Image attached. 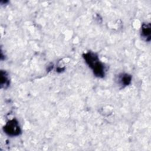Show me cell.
<instances>
[{
  "instance_id": "1",
  "label": "cell",
  "mask_w": 151,
  "mask_h": 151,
  "mask_svg": "<svg viewBox=\"0 0 151 151\" xmlns=\"http://www.w3.org/2000/svg\"><path fill=\"white\" fill-rule=\"evenodd\" d=\"M83 57L96 77L102 78L104 76L105 67L100 61L96 54L91 51H88L83 54Z\"/></svg>"
},
{
  "instance_id": "2",
  "label": "cell",
  "mask_w": 151,
  "mask_h": 151,
  "mask_svg": "<svg viewBox=\"0 0 151 151\" xmlns=\"http://www.w3.org/2000/svg\"><path fill=\"white\" fill-rule=\"evenodd\" d=\"M4 132L10 136H17L20 134L21 130L18 122L14 119L9 120L3 127Z\"/></svg>"
},
{
  "instance_id": "3",
  "label": "cell",
  "mask_w": 151,
  "mask_h": 151,
  "mask_svg": "<svg viewBox=\"0 0 151 151\" xmlns=\"http://www.w3.org/2000/svg\"><path fill=\"white\" fill-rule=\"evenodd\" d=\"M151 27L150 23H143L141 27V36L146 41L150 40Z\"/></svg>"
},
{
  "instance_id": "4",
  "label": "cell",
  "mask_w": 151,
  "mask_h": 151,
  "mask_svg": "<svg viewBox=\"0 0 151 151\" xmlns=\"http://www.w3.org/2000/svg\"><path fill=\"white\" fill-rule=\"evenodd\" d=\"M132 80V76L128 74L122 73L118 76V84L121 85L123 87L128 86Z\"/></svg>"
},
{
  "instance_id": "5",
  "label": "cell",
  "mask_w": 151,
  "mask_h": 151,
  "mask_svg": "<svg viewBox=\"0 0 151 151\" xmlns=\"http://www.w3.org/2000/svg\"><path fill=\"white\" fill-rule=\"evenodd\" d=\"M9 85V79L5 71H1V88H6Z\"/></svg>"
}]
</instances>
